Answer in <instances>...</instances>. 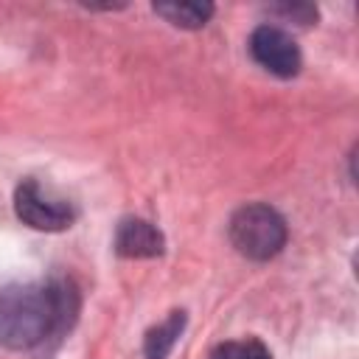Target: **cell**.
<instances>
[{
    "label": "cell",
    "instance_id": "obj_1",
    "mask_svg": "<svg viewBox=\"0 0 359 359\" xmlns=\"http://www.w3.org/2000/svg\"><path fill=\"white\" fill-rule=\"evenodd\" d=\"M67 317L62 283H17L0 292V345L8 351L36 348Z\"/></svg>",
    "mask_w": 359,
    "mask_h": 359
},
{
    "label": "cell",
    "instance_id": "obj_2",
    "mask_svg": "<svg viewBox=\"0 0 359 359\" xmlns=\"http://www.w3.org/2000/svg\"><path fill=\"white\" fill-rule=\"evenodd\" d=\"M230 241L244 258L269 261L286 244V222L275 208L264 202L244 205L230 219Z\"/></svg>",
    "mask_w": 359,
    "mask_h": 359
},
{
    "label": "cell",
    "instance_id": "obj_3",
    "mask_svg": "<svg viewBox=\"0 0 359 359\" xmlns=\"http://www.w3.org/2000/svg\"><path fill=\"white\" fill-rule=\"evenodd\" d=\"M14 210H17V216L28 227L48 230V233H56V230L70 227V222L76 216L73 208H70V202L56 199L48 191H42L36 180H22L17 185V191H14Z\"/></svg>",
    "mask_w": 359,
    "mask_h": 359
},
{
    "label": "cell",
    "instance_id": "obj_4",
    "mask_svg": "<svg viewBox=\"0 0 359 359\" xmlns=\"http://www.w3.org/2000/svg\"><path fill=\"white\" fill-rule=\"evenodd\" d=\"M250 53H252V59L264 70H269V73H275L280 79L297 76L300 73V65H303L300 48L278 25H258L252 31V36H250Z\"/></svg>",
    "mask_w": 359,
    "mask_h": 359
},
{
    "label": "cell",
    "instance_id": "obj_5",
    "mask_svg": "<svg viewBox=\"0 0 359 359\" xmlns=\"http://www.w3.org/2000/svg\"><path fill=\"white\" fill-rule=\"evenodd\" d=\"M115 250L126 258H154L163 252V236L143 219H123L115 230Z\"/></svg>",
    "mask_w": 359,
    "mask_h": 359
},
{
    "label": "cell",
    "instance_id": "obj_6",
    "mask_svg": "<svg viewBox=\"0 0 359 359\" xmlns=\"http://www.w3.org/2000/svg\"><path fill=\"white\" fill-rule=\"evenodd\" d=\"M154 11L177 28H202L213 14L210 3H154Z\"/></svg>",
    "mask_w": 359,
    "mask_h": 359
},
{
    "label": "cell",
    "instance_id": "obj_7",
    "mask_svg": "<svg viewBox=\"0 0 359 359\" xmlns=\"http://www.w3.org/2000/svg\"><path fill=\"white\" fill-rule=\"evenodd\" d=\"M182 323H185L182 311H174L163 325H157V328L149 334V339H146V353H149V359H163V356L168 353V348L174 345V339H177L180 331H182Z\"/></svg>",
    "mask_w": 359,
    "mask_h": 359
},
{
    "label": "cell",
    "instance_id": "obj_8",
    "mask_svg": "<svg viewBox=\"0 0 359 359\" xmlns=\"http://www.w3.org/2000/svg\"><path fill=\"white\" fill-rule=\"evenodd\" d=\"M210 359H272V356L258 339H236L216 345Z\"/></svg>",
    "mask_w": 359,
    "mask_h": 359
}]
</instances>
